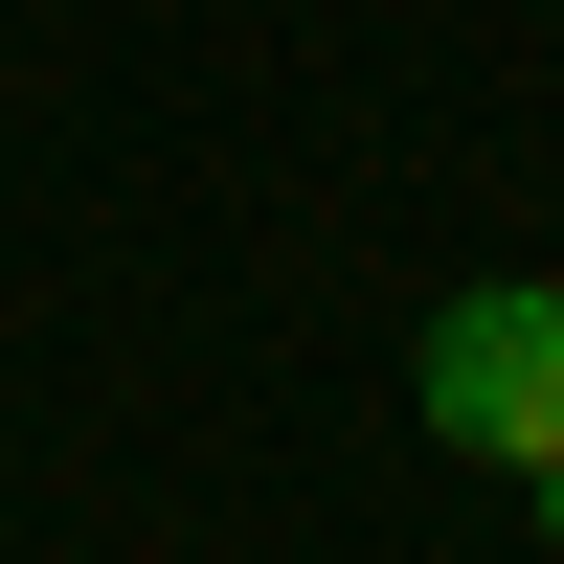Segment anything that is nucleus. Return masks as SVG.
<instances>
[{
	"mask_svg": "<svg viewBox=\"0 0 564 564\" xmlns=\"http://www.w3.org/2000/svg\"><path fill=\"white\" fill-rule=\"evenodd\" d=\"M406 406H430V452H475V475H542V452H564V271H475V294H430Z\"/></svg>",
	"mask_w": 564,
	"mask_h": 564,
	"instance_id": "obj_1",
	"label": "nucleus"
},
{
	"mask_svg": "<svg viewBox=\"0 0 564 564\" xmlns=\"http://www.w3.org/2000/svg\"><path fill=\"white\" fill-rule=\"evenodd\" d=\"M520 497H542V542H564V452H542V475H520Z\"/></svg>",
	"mask_w": 564,
	"mask_h": 564,
	"instance_id": "obj_2",
	"label": "nucleus"
}]
</instances>
